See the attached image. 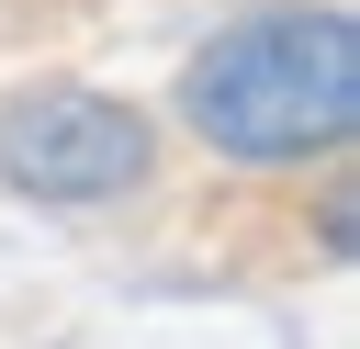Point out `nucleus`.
Masks as SVG:
<instances>
[{
	"mask_svg": "<svg viewBox=\"0 0 360 349\" xmlns=\"http://www.w3.org/2000/svg\"><path fill=\"white\" fill-rule=\"evenodd\" d=\"M146 169H158V124L124 90L45 79L22 101H0V191H22V203H56V214L124 203Z\"/></svg>",
	"mask_w": 360,
	"mask_h": 349,
	"instance_id": "2",
	"label": "nucleus"
},
{
	"mask_svg": "<svg viewBox=\"0 0 360 349\" xmlns=\"http://www.w3.org/2000/svg\"><path fill=\"white\" fill-rule=\"evenodd\" d=\"M180 124L236 169H304L360 135V23L349 11H248L180 68Z\"/></svg>",
	"mask_w": 360,
	"mask_h": 349,
	"instance_id": "1",
	"label": "nucleus"
}]
</instances>
